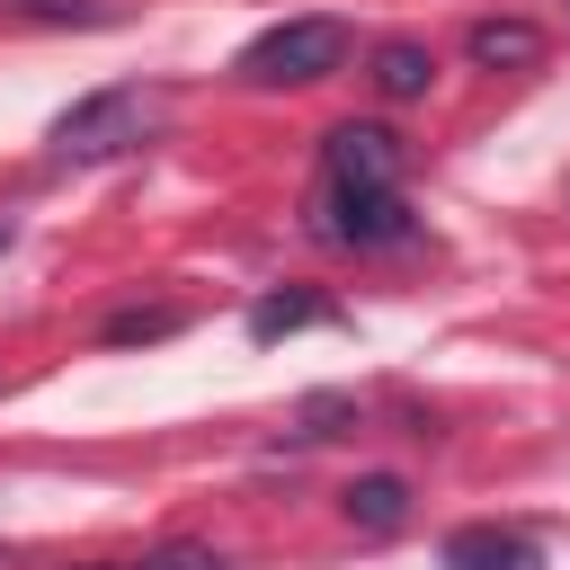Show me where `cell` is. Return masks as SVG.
Here are the masks:
<instances>
[{
	"instance_id": "6da1fadb",
	"label": "cell",
	"mask_w": 570,
	"mask_h": 570,
	"mask_svg": "<svg viewBox=\"0 0 570 570\" xmlns=\"http://www.w3.org/2000/svg\"><path fill=\"white\" fill-rule=\"evenodd\" d=\"M338 62H347V27L338 18H285V27L240 45V80L249 89H303V80H330Z\"/></svg>"
},
{
	"instance_id": "7a4b0ae2",
	"label": "cell",
	"mask_w": 570,
	"mask_h": 570,
	"mask_svg": "<svg viewBox=\"0 0 570 570\" xmlns=\"http://www.w3.org/2000/svg\"><path fill=\"white\" fill-rule=\"evenodd\" d=\"M151 134V98L142 89H89L80 107H62L53 116V160H116V151H134Z\"/></svg>"
},
{
	"instance_id": "3957f363",
	"label": "cell",
	"mask_w": 570,
	"mask_h": 570,
	"mask_svg": "<svg viewBox=\"0 0 570 570\" xmlns=\"http://www.w3.org/2000/svg\"><path fill=\"white\" fill-rule=\"evenodd\" d=\"M321 232L347 249H392L410 240V205L401 187H321Z\"/></svg>"
},
{
	"instance_id": "277c9868",
	"label": "cell",
	"mask_w": 570,
	"mask_h": 570,
	"mask_svg": "<svg viewBox=\"0 0 570 570\" xmlns=\"http://www.w3.org/2000/svg\"><path fill=\"white\" fill-rule=\"evenodd\" d=\"M321 187H401V134H383V125H330L321 134Z\"/></svg>"
},
{
	"instance_id": "5b68a950",
	"label": "cell",
	"mask_w": 570,
	"mask_h": 570,
	"mask_svg": "<svg viewBox=\"0 0 570 570\" xmlns=\"http://www.w3.org/2000/svg\"><path fill=\"white\" fill-rule=\"evenodd\" d=\"M445 570H543V552L517 525H454L445 534Z\"/></svg>"
},
{
	"instance_id": "8992f818",
	"label": "cell",
	"mask_w": 570,
	"mask_h": 570,
	"mask_svg": "<svg viewBox=\"0 0 570 570\" xmlns=\"http://www.w3.org/2000/svg\"><path fill=\"white\" fill-rule=\"evenodd\" d=\"M463 53H472L481 71H534V62H543V27H525V18H481V27L463 36Z\"/></svg>"
},
{
	"instance_id": "52a82bcc",
	"label": "cell",
	"mask_w": 570,
	"mask_h": 570,
	"mask_svg": "<svg viewBox=\"0 0 570 570\" xmlns=\"http://www.w3.org/2000/svg\"><path fill=\"white\" fill-rule=\"evenodd\" d=\"M338 508H347V525H356V534H392V525L410 517V481H401V472H356Z\"/></svg>"
},
{
	"instance_id": "ba28073f",
	"label": "cell",
	"mask_w": 570,
	"mask_h": 570,
	"mask_svg": "<svg viewBox=\"0 0 570 570\" xmlns=\"http://www.w3.org/2000/svg\"><path fill=\"white\" fill-rule=\"evenodd\" d=\"M428 80H436V53H428L419 36L374 45V89H383V98H428Z\"/></svg>"
},
{
	"instance_id": "9c48e42d",
	"label": "cell",
	"mask_w": 570,
	"mask_h": 570,
	"mask_svg": "<svg viewBox=\"0 0 570 570\" xmlns=\"http://www.w3.org/2000/svg\"><path fill=\"white\" fill-rule=\"evenodd\" d=\"M312 321H330L321 294H267V303L249 312V338H285V330H312Z\"/></svg>"
},
{
	"instance_id": "30bf717a",
	"label": "cell",
	"mask_w": 570,
	"mask_h": 570,
	"mask_svg": "<svg viewBox=\"0 0 570 570\" xmlns=\"http://www.w3.org/2000/svg\"><path fill=\"white\" fill-rule=\"evenodd\" d=\"M169 330H178V303H134V312H116L98 338H107V347H142V338H169Z\"/></svg>"
},
{
	"instance_id": "8fae6325",
	"label": "cell",
	"mask_w": 570,
	"mask_h": 570,
	"mask_svg": "<svg viewBox=\"0 0 570 570\" xmlns=\"http://www.w3.org/2000/svg\"><path fill=\"white\" fill-rule=\"evenodd\" d=\"M18 9H27V18H53V27H62V18H80V27L116 18V0H18Z\"/></svg>"
},
{
	"instance_id": "7c38bea8",
	"label": "cell",
	"mask_w": 570,
	"mask_h": 570,
	"mask_svg": "<svg viewBox=\"0 0 570 570\" xmlns=\"http://www.w3.org/2000/svg\"><path fill=\"white\" fill-rule=\"evenodd\" d=\"M338 419H356V401H347V392H321V401H303V436H338Z\"/></svg>"
},
{
	"instance_id": "4fadbf2b",
	"label": "cell",
	"mask_w": 570,
	"mask_h": 570,
	"mask_svg": "<svg viewBox=\"0 0 570 570\" xmlns=\"http://www.w3.org/2000/svg\"><path fill=\"white\" fill-rule=\"evenodd\" d=\"M142 570H223V552H205V543H169V552H151Z\"/></svg>"
},
{
	"instance_id": "5bb4252c",
	"label": "cell",
	"mask_w": 570,
	"mask_h": 570,
	"mask_svg": "<svg viewBox=\"0 0 570 570\" xmlns=\"http://www.w3.org/2000/svg\"><path fill=\"white\" fill-rule=\"evenodd\" d=\"M98 570H142V561H98Z\"/></svg>"
},
{
	"instance_id": "9a60e30c",
	"label": "cell",
	"mask_w": 570,
	"mask_h": 570,
	"mask_svg": "<svg viewBox=\"0 0 570 570\" xmlns=\"http://www.w3.org/2000/svg\"><path fill=\"white\" fill-rule=\"evenodd\" d=\"M0 240H9V232H0Z\"/></svg>"
}]
</instances>
